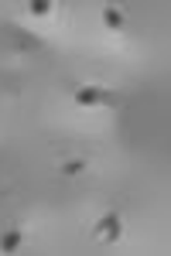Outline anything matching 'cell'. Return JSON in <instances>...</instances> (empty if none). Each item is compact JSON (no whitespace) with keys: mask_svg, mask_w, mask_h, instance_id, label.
I'll list each match as a JSON object with an SVG mask.
<instances>
[{"mask_svg":"<svg viewBox=\"0 0 171 256\" xmlns=\"http://www.w3.org/2000/svg\"><path fill=\"white\" fill-rule=\"evenodd\" d=\"M96 239H103V242H116V239H123V226H120V216L116 212H106V216L99 218V226H96Z\"/></svg>","mask_w":171,"mask_h":256,"instance_id":"obj_2","label":"cell"},{"mask_svg":"<svg viewBox=\"0 0 171 256\" xmlns=\"http://www.w3.org/2000/svg\"><path fill=\"white\" fill-rule=\"evenodd\" d=\"M28 14H31V18H45V14H52V0H31V4H28Z\"/></svg>","mask_w":171,"mask_h":256,"instance_id":"obj_5","label":"cell"},{"mask_svg":"<svg viewBox=\"0 0 171 256\" xmlns=\"http://www.w3.org/2000/svg\"><path fill=\"white\" fill-rule=\"evenodd\" d=\"M21 242H24V232H21V229H7V232L0 236V250H4V253H14Z\"/></svg>","mask_w":171,"mask_h":256,"instance_id":"obj_3","label":"cell"},{"mask_svg":"<svg viewBox=\"0 0 171 256\" xmlns=\"http://www.w3.org/2000/svg\"><path fill=\"white\" fill-rule=\"evenodd\" d=\"M72 99H76L79 106H113L116 96L110 92V89H99V86H79L76 92H72Z\"/></svg>","mask_w":171,"mask_h":256,"instance_id":"obj_1","label":"cell"},{"mask_svg":"<svg viewBox=\"0 0 171 256\" xmlns=\"http://www.w3.org/2000/svg\"><path fill=\"white\" fill-rule=\"evenodd\" d=\"M82 171H86V158H76V160H65V164H62V174H82Z\"/></svg>","mask_w":171,"mask_h":256,"instance_id":"obj_6","label":"cell"},{"mask_svg":"<svg viewBox=\"0 0 171 256\" xmlns=\"http://www.w3.org/2000/svg\"><path fill=\"white\" fill-rule=\"evenodd\" d=\"M103 24H106L110 31H116V28H123V14H120L116 7H106V10H103Z\"/></svg>","mask_w":171,"mask_h":256,"instance_id":"obj_4","label":"cell"}]
</instances>
